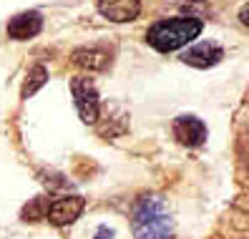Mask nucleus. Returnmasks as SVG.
Listing matches in <instances>:
<instances>
[{"label":"nucleus","mask_w":249,"mask_h":239,"mask_svg":"<svg viewBox=\"0 0 249 239\" xmlns=\"http://www.w3.org/2000/svg\"><path fill=\"white\" fill-rule=\"evenodd\" d=\"M131 229L136 239H171L174 221L166 209V202L154 194L136 199L131 209Z\"/></svg>","instance_id":"obj_1"},{"label":"nucleus","mask_w":249,"mask_h":239,"mask_svg":"<svg viewBox=\"0 0 249 239\" xmlns=\"http://www.w3.org/2000/svg\"><path fill=\"white\" fill-rule=\"evenodd\" d=\"M43 31V16L38 10H23L13 16L5 25V33L10 40H31Z\"/></svg>","instance_id":"obj_6"},{"label":"nucleus","mask_w":249,"mask_h":239,"mask_svg":"<svg viewBox=\"0 0 249 239\" xmlns=\"http://www.w3.org/2000/svg\"><path fill=\"white\" fill-rule=\"evenodd\" d=\"M86 209V199L76 197V194H66V197H58L53 202H48L46 206V219L53 224V227H71Z\"/></svg>","instance_id":"obj_4"},{"label":"nucleus","mask_w":249,"mask_h":239,"mask_svg":"<svg viewBox=\"0 0 249 239\" xmlns=\"http://www.w3.org/2000/svg\"><path fill=\"white\" fill-rule=\"evenodd\" d=\"M96 8L111 23H131L141 16V0H96Z\"/></svg>","instance_id":"obj_8"},{"label":"nucleus","mask_w":249,"mask_h":239,"mask_svg":"<svg viewBox=\"0 0 249 239\" xmlns=\"http://www.w3.org/2000/svg\"><path fill=\"white\" fill-rule=\"evenodd\" d=\"M239 16H242V23H244V25H247V5H244V8H242V13H239Z\"/></svg>","instance_id":"obj_13"},{"label":"nucleus","mask_w":249,"mask_h":239,"mask_svg":"<svg viewBox=\"0 0 249 239\" xmlns=\"http://www.w3.org/2000/svg\"><path fill=\"white\" fill-rule=\"evenodd\" d=\"M222 58H224V48L222 46L204 40V43H196V46L186 48L181 53V63L204 71V68H214L216 63H222Z\"/></svg>","instance_id":"obj_7"},{"label":"nucleus","mask_w":249,"mask_h":239,"mask_svg":"<svg viewBox=\"0 0 249 239\" xmlns=\"http://www.w3.org/2000/svg\"><path fill=\"white\" fill-rule=\"evenodd\" d=\"M204 23L196 16H177V18H161L146 31V43L159 53H171L189 46L194 38L201 36Z\"/></svg>","instance_id":"obj_2"},{"label":"nucleus","mask_w":249,"mask_h":239,"mask_svg":"<svg viewBox=\"0 0 249 239\" xmlns=\"http://www.w3.org/2000/svg\"><path fill=\"white\" fill-rule=\"evenodd\" d=\"M71 93H73V103L76 111L81 116L83 124H98L101 118V101H98V91L91 78L86 76H76L71 81Z\"/></svg>","instance_id":"obj_3"},{"label":"nucleus","mask_w":249,"mask_h":239,"mask_svg":"<svg viewBox=\"0 0 249 239\" xmlns=\"http://www.w3.org/2000/svg\"><path fill=\"white\" fill-rule=\"evenodd\" d=\"M113 237V232L108 229V227H101L98 232H96V239H111Z\"/></svg>","instance_id":"obj_12"},{"label":"nucleus","mask_w":249,"mask_h":239,"mask_svg":"<svg viewBox=\"0 0 249 239\" xmlns=\"http://www.w3.org/2000/svg\"><path fill=\"white\" fill-rule=\"evenodd\" d=\"M171 131H174V139L189 148H196L207 141V124L199 116H192V113H181L174 118Z\"/></svg>","instance_id":"obj_5"},{"label":"nucleus","mask_w":249,"mask_h":239,"mask_svg":"<svg viewBox=\"0 0 249 239\" xmlns=\"http://www.w3.org/2000/svg\"><path fill=\"white\" fill-rule=\"evenodd\" d=\"M73 63L89 73H104L111 66V51L104 46H83L73 51Z\"/></svg>","instance_id":"obj_9"},{"label":"nucleus","mask_w":249,"mask_h":239,"mask_svg":"<svg viewBox=\"0 0 249 239\" xmlns=\"http://www.w3.org/2000/svg\"><path fill=\"white\" fill-rule=\"evenodd\" d=\"M46 206H48V199H33L23 209V219L25 221H36V219H46Z\"/></svg>","instance_id":"obj_11"},{"label":"nucleus","mask_w":249,"mask_h":239,"mask_svg":"<svg viewBox=\"0 0 249 239\" xmlns=\"http://www.w3.org/2000/svg\"><path fill=\"white\" fill-rule=\"evenodd\" d=\"M48 68L46 66H33L31 71H28V76H25V83H23V91H20V96L23 98H31V96H36L38 91H40V88L43 86H46L48 83Z\"/></svg>","instance_id":"obj_10"}]
</instances>
